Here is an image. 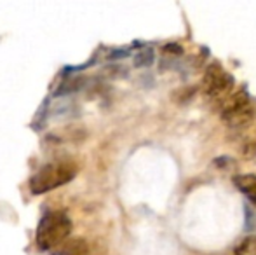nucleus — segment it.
<instances>
[{
  "instance_id": "f257e3e1",
  "label": "nucleus",
  "mask_w": 256,
  "mask_h": 255,
  "mask_svg": "<svg viewBox=\"0 0 256 255\" xmlns=\"http://www.w3.org/2000/svg\"><path fill=\"white\" fill-rule=\"evenodd\" d=\"M72 232V220L64 211H49L40 218L37 227V246L44 252H54L68 239Z\"/></svg>"
},
{
  "instance_id": "f03ea898",
  "label": "nucleus",
  "mask_w": 256,
  "mask_h": 255,
  "mask_svg": "<svg viewBox=\"0 0 256 255\" xmlns=\"http://www.w3.org/2000/svg\"><path fill=\"white\" fill-rule=\"evenodd\" d=\"M77 173V166L70 161H56L44 164L34 177L30 178V191L34 194H44L52 189L68 184Z\"/></svg>"
},
{
  "instance_id": "7ed1b4c3",
  "label": "nucleus",
  "mask_w": 256,
  "mask_h": 255,
  "mask_svg": "<svg viewBox=\"0 0 256 255\" xmlns=\"http://www.w3.org/2000/svg\"><path fill=\"white\" fill-rule=\"evenodd\" d=\"M254 117V109L246 93H232L230 98L222 103V119L230 128H242Z\"/></svg>"
},
{
  "instance_id": "20e7f679",
  "label": "nucleus",
  "mask_w": 256,
  "mask_h": 255,
  "mask_svg": "<svg viewBox=\"0 0 256 255\" xmlns=\"http://www.w3.org/2000/svg\"><path fill=\"white\" fill-rule=\"evenodd\" d=\"M204 93L209 100L223 103L226 98L232 96L234 79L220 63H212L208 67L204 74Z\"/></svg>"
},
{
  "instance_id": "39448f33",
  "label": "nucleus",
  "mask_w": 256,
  "mask_h": 255,
  "mask_svg": "<svg viewBox=\"0 0 256 255\" xmlns=\"http://www.w3.org/2000/svg\"><path fill=\"white\" fill-rule=\"evenodd\" d=\"M89 245L82 238H68L58 250H54L52 255H89Z\"/></svg>"
},
{
  "instance_id": "423d86ee",
  "label": "nucleus",
  "mask_w": 256,
  "mask_h": 255,
  "mask_svg": "<svg viewBox=\"0 0 256 255\" xmlns=\"http://www.w3.org/2000/svg\"><path fill=\"white\" fill-rule=\"evenodd\" d=\"M234 184L242 194H246L250 199L256 201V175H237L234 178Z\"/></svg>"
},
{
  "instance_id": "0eeeda50",
  "label": "nucleus",
  "mask_w": 256,
  "mask_h": 255,
  "mask_svg": "<svg viewBox=\"0 0 256 255\" xmlns=\"http://www.w3.org/2000/svg\"><path fill=\"white\" fill-rule=\"evenodd\" d=\"M234 255H256V238L248 236L234 248Z\"/></svg>"
},
{
  "instance_id": "6e6552de",
  "label": "nucleus",
  "mask_w": 256,
  "mask_h": 255,
  "mask_svg": "<svg viewBox=\"0 0 256 255\" xmlns=\"http://www.w3.org/2000/svg\"><path fill=\"white\" fill-rule=\"evenodd\" d=\"M154 62V51L152 49H145V51H142L138 56H136V65L138 67H148L150 63Z\"/></svg>"
}]
</instances>
